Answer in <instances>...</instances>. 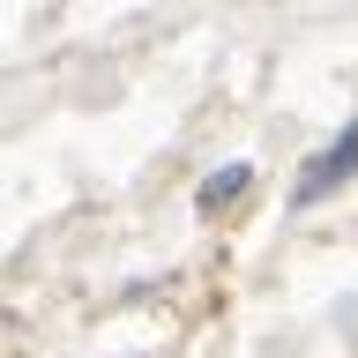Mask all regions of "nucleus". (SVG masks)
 Segmentation results:
<instances>
[{"instance_id":"nucleus-1","label":"nucleus","mask_w":358,"mask_h":358,"mask_svg":"<svg viewBox=\"0 0 358 358\" xmlns=\"http://www.w3.org/2000/svg\"><path fill=\"white\" fill-rule=\"evenodd\" d=\"M358 179V120H343V134H336L321 157H306V172H299V187H291V209H313V201H329L336 187H351Z\"/></svg>"},{"instance_id":"nucleus-2","label":"nucleus","mask_w":358,"mask_h":358,"mask_svg":"<svg viewBox=\"0 0 358 358\" xmlns=\"http://www.w3.org/2000/svg\"><path fill=\"white\" fill-rule=\"evenodd\" d=\"M246 187H254V164H217V172L201 179V194H194V201H201V217H217L224 201H239Z\"/></svg>"}]
</instances>
